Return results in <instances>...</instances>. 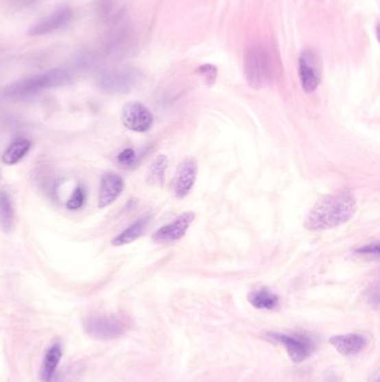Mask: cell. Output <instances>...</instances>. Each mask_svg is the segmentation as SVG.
Masks as SVG:
<instances>
[{"label":"cell","mask_w":380,"mask_h":382,"mask_svg":"<svg viewBox=\"0 0 380 382\" xmlns=\"http://www.w3.org/2000/svg\"><path fill=\"white\" fill-rule=\"evenodd\" d=\"M368 382H379V376H378V372L372 373L370 378H369Z\"/></svg>","instance_id":"25"},{"label":"cell","mask_w":380,"mask_h":382,"mask_svg":"<svg viewBox=\"0 0 380 382\" xmlns=\"http://www.w3.org/2000/svg\"><path fill=\"white\" fill-rule=\"evenodd\" d=\"M167 167V158L164 155H158L154 161L152 162L149 170V181L151 183L162 185L164 181V172Z\"/></svg>","instance_id":"19"},{"label":"cell","mask_w":380,"mask_h":382,"mask_svg":"<svg viewBox=\"0 0 380 382\" xmlns=\"http://www.w3.org/2000/svg\"><path fill=\"white\" fill-rule=\"evenodd\" d=\"M117 161L123 167H132V166L136 164V153L133 149H131V148L124 149L122 153H119V155H117Z\"/></svg>","instance_id":"21"},{"label":"cell","mask_w":380,"mask_h":382,"mask_svg":"<svg viewBox=\"0 0 380 382\" xmlns=\"http://www.w3.org/2000/svg\"><path fill=\"white\" fill-rule=\"evenodd\" d=\"M14 207L6 191H0V226L5 233H10L14 227Z\"/></svg>","instance_id":"18"},{"label":"cell","mask_w":380,"mask_h":382,"mask_svg":"<svg viewBox=\"0 0 380 382\" xmlns=\"http://www.w3.org/2000/svg\"><path fill=\"white\" fill-rule=\"evenodd\" d=\"M249 302L258 310H274L279 305V296L268 289H260L250 293Z\"/></svg>","instance_id":"17"},{"label":"cell","mask_w":380,"mask_h":382,"mask_svg":"<svg viewBox=\"0 0 380 382\" xmlns=\"http://www.w3.org/2000/svg\"><path fill=\"white\" fill-rule=\"evenodd\" d=\"M84 328L98 340H113L124 335V323L115 315H96L84 321Z\"/></svg>","instance_id":"5"},{"label":"cell","mask_w":380,"mask_h":382,"mask_svg":"<svg viewBox=\"0 0 380 382\" xmlns=\"http://www.w3.org/2000/svg\"><path fill=\"white\" fill-rule=\"evenodd\" d=\"M32 148V142L28 139H17L12 144H9L8 148L5 150L3 155V162L8 166L18 164L21 159L24 158L27 153H29Z\"/></svg>","instance_id":"16"},{"label":"cell","mask_w":380,"mask_h":382,"mask_svg":"<svg viewBox=\"0 0 380 382\" xmlns=\"http://www.w3.org/2000/svg\"><path fill=\"white\" fill-rule=\"evenodd\" d=\"M198 176V164L194 159H187L178 166L174 178L173 191L176 197L183 199L190 194Z\"/></svg>","instance_id":"11"},{"label":"cell","mask_w":380,"mask_h":382,"mask_svg":"<svg viewBox=\"0 0 380 382\" xmlns=\"http://www.w3.org/2000/svg\"><path fill=\"white\" fill-rule=\"evenodd\" d=\"M355 251H356L357 255L376 257V258H378L379 257V242L370 243V244H367V245L361 246V247L357 248Z\"/></svg>","instance_id":"23"},{"label":"cell","mask_w":380,"mask_h":382,"mask_svg":"<svg viewBox=\"0 0 380 382\" xmlns=\"http://www.w3.org/2000/svg\"><path fill=\"white\" fill-rule=\"evenodd\" d=\"M150 219H151V217L146 215L143 216L140 219H137L136 221H134L133 224L130 225L126 229L123 230L122 233L119 234L112 240V245L119 247V246L128 245V244L135 242L144 233L146 226L150 223Z\"/></svg>","instance_id":"15"},{"label":"cell","mask_w":380,"mask_h":382,"mask_svg":"<svg viewBox=\"0 0 380 382\" xmlns=\"http://www.w3.org/2000/svg\"><path fill=\"white\" fill-rule=\"evenodd\" d=\"M121 120L125 128L137 133L149 131L154 122L151 111L137 101L128 102L124 105Z\"/></svg>","instance_id":"7"},{"label":"cell","mask_w":380,"mask_h":382,"mask_svg":"<svg viewBox=\"0 0 380 382\" xmlns=\"http://www.w3.org/2000/svg\"><path fill=\"white\" fill-rule=\"evenodd\" d=\"M198 73L204 78V81L209 85H212L215 82V78H217V69L215 66L211 65V64H205V65H202L198 69Z\"/></svg>","instance_id":"22"},{"label":"cell","mask_w":380,"mask_h":382,"mask_svg":"<svg viewBox=\"0 0 380 382\" xmlns=\"http://www.w3.org/2000/svg\"><path fill=\"white\" fill-rule=\"evenodd\" d=\"M62 349L60 344H54L45 353L42 367L43 382H60L57 368L62 360Z\"/></svg>","instance_id":"14"},{"label":"cell","mask_w":380,"mask_h":382,"mask_svg":"<svg viewBox=\"0 0 380 382\" xmlns=\"http://www.w3.org/2000/svg\"><path fill=\"white\" fill-rule=\"evenodd\" d=\"M71 74L65 69H53L42 74L34 75L21 81L14 82L3 90L7 99L25 100L37 95L43 91L60 87L71 83Z\"/></svg>","instance_id":"2"},{"label":"cell","mask_w":380,"mask_h":382,"mask_svg":"<svg viewBox=\"0 0 380 382\" xmlns=\"http://www.w3.org/2000/svg\"><path fill=\"white\" fill-rule=\"evenodd\" d=\"M195 218V214L192 212H183L173 219L169 224L156 230L152 239L158 244H172L178 242L187 235V230Z\"/></svg>","instance_id":"8"},{"label":"cell","mask_w":380,"mask_h":382,"mask_svg":"<svg viewBox=\"0 0 380 382\" xmlns=\"http://www.w3.org/2000/svg\"><path fill=\"white\" fill-rule=\"evenodd\" d=\"M136 81L137 73L133 69H110L98 78L99 87L108 93L128 92Z\"/></svg>","instance_id":"9"},{"label":"cell","mask_w":380,"mask_h":382,"mask_svg":"<svg viewBox=\"0 0 380 382\" xmlns=\"http://www.w3.org/2000/svg\"><path fill=\"white\" fill-rule=\"evenodd\" d=\"M124 190L122 177L113 172L104 173L102 176L101 188L98 194V208L104 210L110 206Z\"/></svg>","instance_id":"12"},{"label":"cell","mask_w":380,"mask_h":382,"mask_svg":"<svg viewBox=\"0 0 380 382\" xmlns=\"http://www.w3.org/2000/svg\"><path fill=\"white\" fill-rule=\"evenodd\" d=\"M85 201H86V191L84 186L78 185L66 203V208L69 210H80V208H83Z\"/></svg>","instance_id":"20"},{"label":"cell","mask_w":380,"mask_h":382,"mask_svg":"<svg viewBox=\"0 0 380 382\" xmlns=\"http://www.w3.org/2000/svg\"><path fill=\"white\" fill-rule=\"evenodd\" d=\"M320 60H319L318 54L315 51L309 49V48L303 49L301 52L300 56H299L298 71H299L301 87L307 94L315 92L320 85Z\"/></svg>","instance_id":"6"},{"label":"cell","mask_w":380,"mask_h":382,"mask_svg":"<svg viewBox=\"0 0 380 382\" xmlns=\"http://www.w3.org/2000/svg\"><path fill=\"white\" fill-rule=\"evenodd\" d=\"M268 337L283 344L290 359L296 363H300L310 358L316 349L315 342L306 335L271 332L268 335Z\"/></svg>","instance_id":"4"},{"label":"cell","mask_w":380,"mask_h":382,"mask_svg":"<svg viewBox=\"0 0 380 382\" xmlns=\"http://www.w3.org/2000/svg\"><path fill=\"white\" fill-rule=\"evenodd\" d=\"M331 346L336 348L340 355L353 357L359 355L368 346L369 337L363 333H348V335H333L330 337Z\"/></svg>","instance_id":"13"},{"label":"cell","mask_w":380,"mask_h":382,"mask_svg":"<svg viewBox=\"0 0 380 382\" xmlns=\"http://www.w3.org/2000/svg\"><path fill=\"white\" fill-rule=\"evenodd\" d=\"M73 19V12L69 7H60L58 10L46 16L37 24L33 25L28 34L30 36H43L47 34L54 33L60 28L65 27Z\"/></svg>","instance_id":"10"},{"label":"cell","mask_w":380,"mask_h":382,"mask_svg":"<svg viewBox=\"0 0 380 382\" xmlns=\"http://www.w3.org/2000/svg\"><path fill=\"white\" fill-rule=\"evenodd\" d=\"M244 75L254 90L265 87L272 78V66L267 52L260 46H251L244 54Z\"/></svg>","instance_id":"3"},{"label":"cell","mask_w":380,"mask_h":382,"mask_svg":"<svg viewBox=\"0 0 380 382\" xmlns=\"http://www.w3.org/2000/svg\"><path fill=\"white\" fill-rule=\"evenodd\" d=\"M38 0H10V5L15 10H25L28 7L33 6L34 3H37Z\"/></svg>","instance_id":"24"},{"label":"cell","mask_w":380,"mask_h":382,"mask_svg":"<svg viewBox=\"0 0 380 382\" xmlns=\"http://www.w3.org/2000/svg\"><path fill=\"white\" fill-rule=\"evenodd\" d=\"M357 212V201L349 191L328 194L315 203L305 219V227L311 232L333 229L346 224Z\"/></svg>","instance_id":"1"}]
</instances>
